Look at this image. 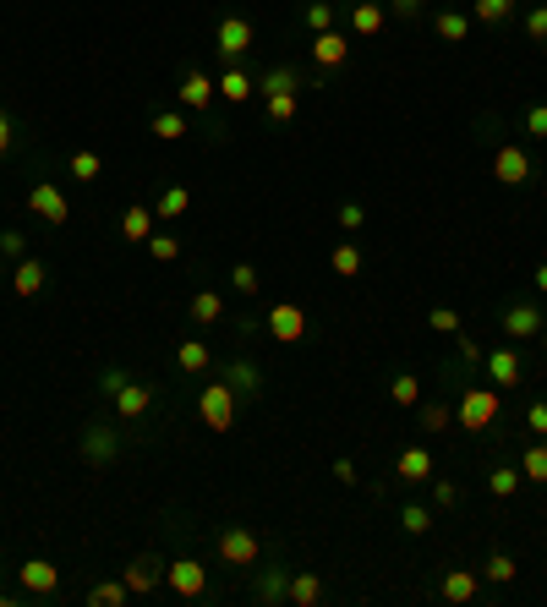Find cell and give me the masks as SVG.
Segmentation results:
<instances>
[{
  "label": "cell",
  "mask_w": 547,
  "mask_h": 607,
  "mask_svg": "<svg viewBox=\"0 0 547 607\" xmlns=\"http://www.w3.org/2000/svg\"><path fill=\"white\" fill-rule=\"evenodd\" d=\"M498 411H504V389L471 383V389H460V400H455V427L460 433H493Z\"/></svg>",
  "instance_id": "1"
},
{
  "label": "cell",
  "mask_w": 547,
  "mask_h": 607,
  "mask_svg": "<svg viewBox=\"0 0 547 607\" xmlns=\"http://www.w3.org/2000/svg\"><path fill=\"white\" fill-rule=\"evenodd\" d=\"M214 553L225 569H247L252 575V569L263 564V553H269V536L252 531V525H225V531L214 536Z\"/></svg>",
  "instance_id": "2"
},
{
  "label": "cell",
  "mask_w": 547,
  "mask_h": 607,
  "mask_svg": "<svg viewBox=\"0 0 547 607\" xmlns=\"http://www.w3.org/2000/svg\"><path fill=\"white\" fill-rule=\"evenodd\" d=\"M236 416H241V394L230 389L225 378H214V383H203V389H197V422H203L208 433H230V427H236Z\"/></svg>",
  "instance_id": "3"
},
{
  "label": "cell",
  "mask_w": 547,
  "mask_h": 607,
  "mask_svg": "<svg viewBox=\"0 0 547 607\" xmlns=\"http://www.w3.org/2000/svg\"><path fill=\"white\" fill-rule=\"evenodd\" d=\"M542 323H547V312H542L531 296H515V301H504V307H498V329H504V340H509V345L537 340Z\"/></svg>",
  "instance_id": "4"
},
{
  "label": "cell",
  "mask_w": 547,
  "mask_h": 607,
  "mask_svg": "<svg viewBox=\"0 0 547 607\" xmlns=\"http://www.w3.org/2000/svg\"><path fill=\"white\" fill-rule=\"evenodd\" d=\"M126 433L115 422H83V438H77V454H83V465H115V454H121Z\"/></svg>",
  "instance_id": "5"
},
{
  "label": "cell",
  "mask_w": 547,
  "mask_h": 607,
  "mask_svg": "<svg viewBox=\"0 0 547 607\" xmlns=\"http://www.w3.org/2000/svg\"><path fill=\"white\" fill-rule=\"evenodd\" d=\"M493 181L498 186H531V181H537V159H531V148L498 143L493 148Z\"/></svg>",
  "instance_id": "6"
},
{
  "label": "cell",
  "mask_w": 547,
  "mask_h": 607,
  "mask_svg": "<svg viewBox=\"0 0 547 607\" xmlns=\"http://www.w3.org/2000/svg\"><path fill=\"white\" fill-rule=\"evenodd\" d=\"M263 329H269L274 345H301L307 340V307H296V301H274V307L263 312Z\"/></svg>",
  "instance_id": "7"
},
{
  "label": "cell",
  "mask_w": 547,
  "mask_h": 607,
  "mask_svg": "<svg viewBox=\"0 0 547 607\" xmlns=\"http://www.w3.org/2000/svg\"><path fill=\"white\" fill-rule=\"evenodd\" d=\"M252 44H258V28H252L247 17H236V11H230V17H219V28H214V50L225 55V66H241V55H247Z\"/></svg>",
  "instance_id": "8"
},
{
  "label": "cell",
  "mask_w": 547,
  "mask_h": 607,
  "mask_svg": "<svg viewBox=\"0 0 547 607\" xmlns=\"http://www.w3.org/2000/svg\"><path fill=\"white\" fill-rule=\"evenodd\" d=\"M165 586L176 591L181 602H203L208 597V569L197 558H170L165 564Z\"/></svg>",
  "instance_id": "9"
},
{
  "label": "cell",
  "mask_w": 547,
  "mask_h": 607,
  "mask_svg": "<svg viewBox=\"0 0 547 607\" xmlns=\"http://www.w3.org/2000/svg\"><path fill=\"white\" fill-rule=\"evenodd\" d=\"M176 93H181V110L186 115H208V110H214V99H219V83L203 72V66H186Z\"/></svg>",
  "instance_id": "10"
},
{
  "label": "cell",
  "mask_w": 547,
  "mask_h": 607,
  "mask_svg": "<svg viewBox=\"0 0 547 607\" xmlns=\"http://www.w3.org/2000/svg\"><path fill=\"white\" fill-rule=\"evenodd\" d=\"M290 575H296V569H290L285 558H274L269 569H252V602H258V607H279L290 597Z\"/></svg>",
  "instance_id": "11"
},
{
  "label": "cell",
  "mask_w": 547,
  "mask_h": 607,
  "mask_svg": "<svg viewBox=\"0 0 547 607\" xmlns=\"http://www.w3.org/2000/svg\"><path fill=\"white\" fill-rule=\"evenodd\" d=\"M121 580H126L132 597H154V591L165 586V558H159V553H137L132 564L121 569Z\"/></svg>",
  "instance_id": "12"
},
{
  "label": "cell",
  "mask_w": 547,
  "mask_h": 607,
  "mask_svg": "<svg viewBox=\"0 0 547 607\" xmlns=\"http://www.w3.org/2000/svg\"><path fill=\"white\" fill-rule=\"evenodd\" d=\"M28 208L44 219V225H66V219H72V197H66L55 181H33L28 186Z\"/></svg>",
  "instance_id": "13"
},
{
  "label": "cell",
  "mask_w": 547,
  "mask_h": 607,
  "mask_svg": "<svg viewBox=\"0 0 547 607\" xmlns=\"http://www.w3.org/2000/svg\"><path fill=\"white\" fill-rule=\"evenodd\" d=\"M17 580H22V591L39 597V602L61 597V569H55L50 558H28V564H17Z\"/></svg>",
  "instance_id": "14"
},
{
  "label": "cell",
  "mask_w": 547,
  "mask_h": 607,
  "mask_svg": "<svg viewBox=\"0 0 547 607\" xmlns=\"http://www.w3.org/2000/svg\"><path fill=\"white\" fill-rule=\"evenodd\" d=\"M219 378L230 383V389L241 394V405H252V400H263V367L252 356H230L225 361V372H219Z\"/></svg>",
  "instance_id": "15"
},
{
  "label": "cell",
  "mask_w": 547,
  "mask_h": 607,
  "mask_svg": "<svg viewBox=\"0 0 547 607\" xmlns=\"http://www.w3.org/2000/svg\"><path fill=\"white\" fill-rule=\"evenodd\" d=\"M307 50H312V66H318L323 77H329V72H340V66L351 61V39H345L340 28H329V33H312V44H307Z\"/></svg>",
  "instance_id": "16"
},
{
  "label": "cell",
  "mask_w": 547,
  "mask_h": 607,
  "mask_svg": "<svg viewBox=\"0 0 547 607\" xmlns=\"http://www.w3.org/2000/svg\"><path fill=\"white\" fill-rule=\"evenodd\" d=\"M482 372H487L493 389H520V383H526V361H520V350H487Z\"/></svg>",
  "instance_id": "17"
},
{
  "label": "cell",
  "mask_w": 547,
  "mask_h": 607,
  "mask_svg": "<svg viewBox=\"0 0 547 607\" xmlns=\"http://www.w3.org/2000/svg\"><path fill=\"white\" fill-rule=\"evenodd\" d=\"M394 476H400L405 487H427L438 476V460L433 449H422V443H411V449H400V460H394Z\"/></svg>",
  "instance_id": "18"
},
{
  "label": "cell",
  "mask_w": 547,
  "mask_h": 607,
  "mask_svg": "<svg viewBox=\"0 0 547 607\" xmlns=\"http://www.w3.org/2000/svg\"><path fill=\"white\" fill-rule=\"evenodd\" d=\"M154 400H159V389H154V383H126V389L115 394L110 405H115V416H121V422L132 427V422H143V416L154 411Z\"/></svg>",
  "instance_id": "19"
},
{
  "label": "cell",
  "mask_w": 547,
  "mask_h": 607,
  "mask_svg": "<svg viewBox=\"0 0 547 607\" xmlns=\"http://www.w3.org/2000/svg\"><path fill=\"white\" fill-rule=\"evenodd\" d=\"M44 285H50V263H39V258H17L11 263V296L33 301V296H44Z\"/></svg>",
  "instance_id": "20"
},
{
  "label": "cell",
  "mask_w": 547,
  "mask_h": 607,
  "mask_svg": "<svg viewBox=\"0 0 547 607\" xmlns=\"http://www.w3.org/2000/svg\"><path fill=\"white\" fill-rule=\"evenodd\" d=\"M438 597H444V602H476V597H482V569H444Z\"/></svg>",
  "instance_id": "21"
},
{
  "label": "cell",
  "mask_w": 547,
  "mask_h": 607,
  "mask_svg": "<svg viewBox=\"0 0 547 607\" xmlns=\"http://www.w3.org/2000/svg\"><path fill=\"white\" fill-rule=\"evenodd\" d=\"M301 88H312V77L301 72V66H290V61H279V66H269V72L258 77L263 99H269V93H301Z\"/></svg>",
  "instance_id": "22"
},
{
  "label": "cell",
  "mask_w": 547,
  "mask_h": 607,
  "mask_svg": "<svg viewBox=\"0 0 547 607\" xmlns=\"http://www.w3.org/2000/svg\"><path fill=\"white\" fill-rule=\"evenodd\" d=\"M154 225H159V214L148 203H132L121 214V241H132V247H148V236H154Z\"/></svg>",
  "instance_id": "23"
},
{
  "label": "cell",
  "mask_w": 547,
  "mask_h": 607,
  "mask_svg": "<svg viewBox=\"0 0 547 607\" xmlns=\"http://www.w3.org/2000/svg\"><path fill=\"white\" fill-rule=\"evenodd\" d=\"M214 83H219V99H225V104H247L252 93H258V77H252L247 66H225Z\"/></svg>",
  "instance_id": "24"
},
{
  "label": "cell",
  "mask_w": 547,
  "mask_h": 607,
  "mask_svg": "<svg viewBox=\"0 0 547 607\" xmlns=\"http://www.w3.org/2000/svg\"><path fill=\"white\" fill-rule=\"evenodd\" d=\"M383 22H389V6H383V0H356L351 6V33L356 39H378Z\"/></svg>",
  "instance_id": "25"
},
{
  "label": "cell",
  "mask_w": 547,
  "mask_h": 607,
  "mask_svg": "<svg viewBox=\"0 0 547 607\" xmlns=\"http://www.w3.org/2000/svg\"><path fill=\"white\" fill-rule=\"evenodd\" d=\"M471 28H476L471 11H455V6L433 11V33H438L444 44H465V39H471Z\"/></svg>",
  "instance_id": "26"
},
{
  "label": "cell",
  "mask_w": 547,
  "mask_h": 607,
  "mask_svg": "<svg viewBox=\"0 0 547 607\" xmlns=\"http://www.w3.org/2000/svg\"><path fill=\"white\" fill-rule=\"evenodd\" d=\"M290 607H318L323 602V575L318 569H296L290 575V597H285Z\"/></svg>",
  "instance_id": "27"
},
{
  "label": "cell",
  "mask_w": 547,
  "mask_h": 607,
  "mask_svg": "<svg viewBox=\"0 0 547 607\" xmlns=\"http://www.w3.org/2000/svg\"><path fill=\"white\" fill-rule=\"evenodd\" d=\"M416 427H422L427 438L449 433V427H455V405H449V400H422V405H416Z\"/></svg>",
  "instance_id": "28"
},
{
  "label": "cell",
  "mask_w": 547,
  "mask_h": 607,
  "mask_svg": "<svg viewBox=\"0 0 547 607\" xmlns=\"http://www.w3.org/2000/svg\"><path fill=\"white\" fill-rule=\"evenodd\" d=\"M186 318H192L197 329H208V323H219V318H225V296H219V290H197V296L186 301Z\"/></svg>",
  "instance_id": "29"
},
{
  "label": "cell",
  "mask_w": 547,
  "mask_h": 607,
  "mask_svg": "<svg viewBox=\"0 0 547 607\" xmlns=\"http://www.w3.org/2000/svg\"><path fill=\"white\" fill-rule=\"evenodd\" d=\"M148 132H154L159 143H181L192 126H186V110H154L148 115Z\"/></svg>",
  "instance_id": "30"
},
{
  "label": "cell",
  "mask_w": 547,
  "mask_h": 607,
  "mask_svg": "<svg viewBox=\"0 0 547 607\" xmlns=\"http://www.w3.org/2000/svg\"><path fill=\"white\" fill-rule=\"evenodd\" d=\"M515 11L520 0H471V22H482V28H504Z\"/></svg>",
  "instance_id": "31"
},
{
  "label": "cell",
  "mask_w": 547,
  "mask_h": 607,
  "mask_svg": "<svg viewBox=\"0 0 547 607\" xmlns=\"http://www.w3.org/2000/svg\"><path fill=\"white\" fill-rule=\"evenodd\" d=\"M176 367L186 372V378H197V372L214 367V350H208L203 340H181V345H176Z\"/></svg>",
  "instance_id": "32"
},
{
  "label": "cell",
  "mask_w": 547,
  "mask_h": 607,
  "mask_svg": "<svg viewBox=\"0 0 547 607\" xmlns=\"http://www.w3.org/2000/svg\"><path fill=\"white\" fill-rule=\"evenodd\" d=\"M83 602H88V607H126V602H132V591H126V580L115 575V580H93Z\"/></svg>",
  "instance_id": "33"
},
{
  "label": "cell",
  "mask_w": 547,
  "mask_h": 607,
  "mask_svg": "<svg viewBox=\"0 0 547 607\" xmlns=\"http://www.w3.org/2000/svg\"><path fill=\"white\" fill-rule=\"evenodd\" d=\"M520 487H526V476H520V465H493V471H487V493H493L498 504H504V498H515Z\"/></svg>",
  "instance_id": "34"
},
{
  "label": "cell",
  "mask_w": 547,
  "mask_h": 607,
  "mask_svg": "<svg viewBox=\"0 0 547 607\" xmlns=\"http://www.w3.org/2000/svg\"><path fill=\"white\" fill-rule=\"evenodd\" d=\"M329 268H334V274H340V279H362V268H367V263H362V247H356V241L345 236L340 247L329 252Z\"/></svg>",
  "instance_id": "35"
},
{
  "label": "cell",
  "mask_w": 547,
  "mask_h": 607,
  "mask_svg": "<svg viewBox=\"0 0 547 607\" xmlns=\"http://www.w3.org/2000/svg\"><path fill=\"white\" fill-rule=\"evenodd\" d=\"M389 400L400 405V411H416V405H422V378H416V372H394L389 378Z\"/></svg>",
  "instance_id": "36"
},
{
  "label": "cell",
  "mask_w": 547,
  "mask_h": 607,
  "mask_svg": "<svg viewBox=\"0 0 547 607\" xmlns=\"http://www.w3.org/2000/svg\"><path fill=\"white\" fill-rule=\"evenodd\" d=\"M263 115H269V126H290L301 115V93H269V99H263Z\"/></svg>",
  "instance_id": "37"
},
{
  "label": "cell",
  "mask_w": 547,
  "mask_h": 607,
  "mask_svg": "<svg viewBox=\"0 0 547 607\" xmlns=\"http://www.w3.org/2000/svg\"><path fill=\"white\" fill-rule=\"evenodd\" d=\"M520 476H526V482H537V487H547V438H537V443H531V449L526 454H520Z\"/></svg>",
  "instance_id": "38"
},
{
  "label": "cell",
  "mask_w": 547,
  "mask_h": 607,
  "mask_svg": "<svg viewBox=\"0 0 547 607\" xmlns=\"http://www.w3.org/2000/svg\"><path fill=\"white\" fill-rule=\"evenodd\" d=\"M66 175H72V181H99V175H104L99 148H77V154L66 159Z\"/></svg>",
  "instance_id": "39"
},
{
  "label": "cell",
  "mask_w": 547,
  "mask_h": 607,
  "mask_svg": "<svg viewBox=\"0 0 547 607\" xmlns=\"http://www.w3.org/2000/svg\"><path fill=\"white\" fill-rule=\"evenodd\" d=\"M186 208H192V192L176 181V186H165V192H159L154 214H159V219H186Z\"/></svg>",
  "instance_id": "40"
},
{
  "label": "cell",
  "mask_w": 547,
  "mask_h": 607,
  "mask_svg": "<svg viewBox=\"0 0 547 607\" xmlns=\"http://www.w3.org/2000/svg\"><path fill=\"white\" fill-rule=\"evenodd\" d=\"M520 575V564L509 553H487V564H482V580L487 586H509V580Z\"/></svg>",
  "instance_id": "41"
},
{
  "label": "cell",
  "mask_w": 547,
  "mask_h": 607,
  "mask_svg": "<svg viewBox=\"0 0 547 607\" xmlns=\"http://www.w3.org/2000/svg\"><path fill=\"white\" fill-rule=\"evenodd\" d=\"M400 531L405 536H427L433 531V509L427 504H400Z\"/></svg>",
  "instance_id": "42"
},
{
  "label": "cell",
  "mask_w": 547,
  "mask_h": 607,
  "mask_svg": "<svg viewBox=\"0 0 547 607\" xmlns=\"http://www.w3.org/2000/svg\"><path fill=\"white\" fill-rule=\"evenodd\" d=\"M181 236H170V230H154V236H148V258H154V263H176L181 258Z\"/></svg>",
  "instance_id": "43"
},
{
  "label": "cell",
  "mask_w": 547,
  "mask_h": 607,
  "mask_svg": "<svg viewBox=\"0 0 547 607\" xmlns=\"http://www.w3.org/2000/svg\"><path fill=\"white\" fill-rule=\"evenodd\" d=\"M301 22H307V33H329L334 28V6L329 0H307V6H301Z\"/></svg>",
  "instance_id": "44"
},
{
  "label": "cell",
  "mask_w": 547,
  "mask_h": 607,
  "mask_svg": "<svg viewBox=\"0 0 547 607\" xmlns=\"http://www.w3.org/2000/svg\"><path fill=\"white\" fill-rule=\"evenodd\" d=\"M230 290H236V296H258V290H263L258 268H252V263H230Z\"/></svg>",
  "instance_id": "45"
},
{
  "label": "cell",
  "mask_w": 547,
  "mask_h": 607,
  "mask_svg": "<svg viewBox=\"0 0 547 607\" xmlns=\"http://www.w3.org/2000/svg\"><path fill=\"white\" fill-rule=\"evenodd\" d=\"M520 28H526V39H531V44H542V50H547V0H537V6L520 17Z\"/></svg>",
  "instance_id": "46"
},
{
  "label": "cell",
  "mask_w": 547,
  "mask_h": 607,
  "mask_svg": "<svg viewBox=\"0 0 547 607\" xmlns=\"http://www.w3.org/2000/svg\"><path fill=\"white\" fill-rule=\"evenodd\" d=\"M334 225H340L345 236H362V225H367V208H362V203H356V197H351V203H340V214H334Z\"/></svg>",
  "instance_id": "47"
},
{
  "label": "cell",
  "mask_w": 547,
  "mask_h": 607,
  "mask_svg": "<svg viewBox=\"0 0 547 607\" xmlns=\"http://www.w3.org/2000/svg\"><path fill=\"white\" fill-rule=\"evenodd\" d=\"M17 143H22V132H17V115L0 104V159H11L17 154Z\"/></svg>",
  "instance_id": "48"
},
{
  "label": "cell",
  "mask_w": 547,
  "mask_h": 607,
  "mask_svg": "<svg viewBox=\"0 0 547 607\" xmlns=\"http://www.w3.org/2000/svg\"><path fill=\"white\" fill-rule=\"evenodd\" d=\"M427 329L433 334H460V312L455 307H433L427 312Z\"/></svg>",
  "instance_id": "49"
},
{
  "label": "cell",
  "mask_w": 547,
  "mask_h": 607,
  "mask_svg": "<svg viewBox=\"0 0 547 607\" xmlns=\"http://www.w3.org/2000/svg\"><path fill=\"white\" fill-rule=\"evenodd\" d=\"M427 487H433V509H455L460 504V487L449 482V476H433Z\"/></svg>",
  "instance_id": "50"
},
{
  "label": "cell",
  "mask_w": 547,
  "mask_h": 607,
  "mask_svg": "<svg viewBox=\"0 0 547 607\" xmlns=\"http://www.w3.org/2000/svg\"><path fill=\"white\" fill-rule=\"evenodd\" d=\"M0 258L6 263L28 258V236H22V230H0Z\"/></svg>",
  "instance_id": "51"
},
{
  "label": "cell",
  "mask_w": 547,
  "mask_h": 607,
  "mask_svg": "<svg viewBox=\"0 0 547 607\" xmlns=\"http://www.w3.org/2000/svg\"><path fill=\"white\" fill-rule=\"evenodd\" d=\"M126 383H132V378H126V367H99V394H104V400H115Z\"/></svg>",
  "instance_id": "52"
},
{
  "label": "cell",
  "mask_w": 547,
  "mask_h": 607,
  "mask_svg": "<svg viewBox=\"0 0 547 607\" xmlns=\"http://www.w3.org/2000/svg\"><path fill=\"white\" fill-rule=\"evenodd\" d=\"M383 6H389V17H400V22L427 17V0H383Z\"/></svg>",
  "instance_id": "53"
},
{
  "label": "cell",
  "mask_w": 547,
  "mask_h": 607,
  "mask_svg": "<svg viewBox=\"0 0 547 607\" xmlns=\"http://www.w3.org/2000/svg\"><path fill=\"white\" fill-rule=\"evenodd\" d=\"M526 433L531 438H547V400H531L526 405Z\"/></svg>",
  "instance_id": "54"
},
{
  "label": "cell",
  "mask_w": 547,
  "mask_h": 607,
  "mask_svg": "<svg viewBox=\"0 0 547 607\" xmlns=\"http://www.w3.org/2000/svg\"><path fill=\"white\" fill-rule=\"evenodd\" d=\"M520 126H526V132H531V137H537V143H542V137H547V104H531V110L520 115Z\"/></svg>",
  "instance_id": "55"
},
{
  "label": "cell",
  "mask_w": 547,
  "mask_h": 607,
  "mask_svg": "<svg viewBox=\"0 0 547 607\" xmlns=\"http://www.w3.org/2000/svg\"><path fill=\"white\" fill-rule=\"evenodd\" d=\"M455 350H460V367H482V356H487V350L476 345L471 334H460V345H455Z\"/></svg>",
  "instance_id": "56"
},
{
  "label": "cell",
  "mask_w": 547,
  "mask_h": 607,
  "mask_svg": "<svg viewBox=\"0 0 547 607\" xmlns=\"http://www.w3.org/2000/svg\"><path fill=\"white\" fill-rule=\"evenodd\" d=\"M334 482H340V487H356V482H362V471H356V460H334Z\"/></svg>",
  "instance_id": "57"
},
{
  "label": "cell",
  "mask_w": 547,
  "mask_h": 607,
  "mask_svg": "<svg viewBox=\"0 0 547 607\" xmlns=\"http://www.w3.org/2000/svg\"><path fill=\"white\" fill-rule=\"evenodd\" d=\"M537 296H547V263H537Z\"/></svg>",
  "instance_id": "58"
},
{
  "label": "cell",
  "mask_w": 547,
  "mask_h": 607,
  "mask_svg": "<svg viewBox=\"0 0 547 607\" xmlns=\"http://www.w3.org/2000/svg\"><path fill=\"white\" fill-rule=\"evenodd\" d=\"M542 345H547V323H542Z\"/></svg>",
  "instance_id": "59"
},
{
  "label": "cell",
  "mask_w": 547,
  "mask_h": 607,
  "mask_svg": "<svg viewBox=\"0 0 547 607\" xmlns=\"http://www.w3.org/2000/svg\"><path fill=\"white\" fill-rule=\"evenodd\" d=\"M0 268H6V258H0Z\"/></svg>",
  "instance_id": "60"
}]
</instances>
